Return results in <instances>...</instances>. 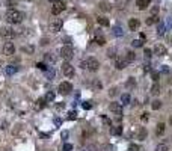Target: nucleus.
Wrapping results in <instances>:
<instances>
[{
  "instance_id": "f3484780",
  "label": "nucleus",
  "mask_w": 172,
  "mask_h": 151,
  "mask_svg": "<svg viewBox=\"0 0 172 151\" xmlns=\"http://www.w3.org/2000/svg\"><path fill=\"white\" fill-rule=\"evenodd\" d=\"M147 135H148V133H147V130H145V128H139L137 133H136V136H137L139 141H143L145 137H147Z\"/></svg>"
},
{
  "instance_id": "6ab92c4d",
  "label": "nucleus",
  "mask_w": 172,
  "mask_h": 151,
  "mask_svg": "<svg viewBox=\"0 0 172 151\" xmlns=\"http://www.w3.org/2000/svg\"><path fill=\"white\" fill-rule=\"evenodd\" d=\"M164 128H166V126H164L163 122H158V124H157V128H156V133H157L158 136H162V135L164 133Z\"/></svg>"
},
{
  "instance_id": "cd10ccee",
  "label": "nucleus",
  "mask_w": 172,
  "mask_h": 151,
  "mask_svg": "<svg viewBox=\"0 0 172 151\" xmlns=\"http://www.w3.org/2000/svg\"><path fill=\"white\" fill-rule=\"evenodd\" d=\"M154 23H158V17H157V15H153V17H149V18L147 20V24H148V26L154 24Z\"/></svg>"
},
{
  "instance_id": "473e14b6",
  "label": "nucleus",
  "mask_w": 172,
  "mask_h": 151,
  "mask_svg": "<svg viewBox=\"0 0 172 151\" xmlns=\"http://www.w3.org/2000/svg\"><path fill=\"white\" fill-rule=\"evenodd\" d=\"M164 29H166V26H164L163 23H160V24H158V30H157V33H158V35H163V33H164Z\"/></svg>"
},
{
  "instance_id": "7c9ffc66",
  "label": "nucleus",
  "mask_w": 172,
  "mask_h": 151,
  "mask_svg": "<svg viewBox=\"0 0 172 151\" xmlns=\"http://www.w3.org/2000/svg\"><path fill=\"white\" fill-rule=\"evenodd\" d=\"M45 61L47 62H56V56H53L51 53H47L45 55Z\"/></svg>"
},
{
  "instance_id": "c756f323",
  "label": "nucleus",
  "mask_w": 172,
  "mask_h": 151,
  "mask_svg": "<svg viewBox=\"0 0 172 151\" xmlns=\"http://www.w3.org/2000/svg\"><path fill=\"white\" fill-rule=\"evenodd\" d=\"M151 107H153L154 110L160 109V107H162V101H160V100H154L153 103H151Z\"/></svg>"
},
{
  "instance_id": "393cba45",
  "label": "nucleus",
  "mask_w": 172,
  "mask_h": 151,
  "mask_svg": "<svg viewBox=\"0 0 172 151\" xmlns=\"http://www.w3.org/2000/svg\"><path fill=\"white\" fill-rule=\"evenodd\" d=\"M134 85H136L134 77H128V80L125 82V88H134Z\"/></svg>"
},
{
  "instance_id": "de8ad7c7",
  "label": "nucleus",
  "mask_w": 172,
  "mask_h": 151,
  "mask_svg": "<svg viewBox=\"0 0 172 151\" xmlns=\"http://www.w3.org/2000/svg\"><path fill=\"white\" fill-rule=\"evenodd\" d=\"M151 53H153V51H151V50H145V56H147V57H151Z\"/></svg>"
},
{
  "instance_id": "20e7f679",
  "label": "nucleus",
  "mask_w": 172,
  "mask_h": 151,
  "mask_svg": "<svg viewBox=\"0 0 172 151\" xmlns=\"http://www.w3.org/2000/svg\"><path fill=\"white\" fill-rule=\"evenodd\" d=\"M62 73L65 74V77H72L76 74V71H74V67H72L71 64H68V62H65L63 65H62Z\"/></svg>"
},
{
  "instance_id": "f704fd0d",
  "label": "nucleus",
  "mask_w": 172,
  "mask_h": 151,
  "mask_svg": "<svg viewBox=\"0 0 172 151\" xmlns=\"http://www.w3.org/2000/svg\"><path fill=\"white\" fill-rule=\"evenodd\" d=\"M131 44H133V47H142V39H134V41L133 42H131Z\"/></svg>"
},
{
  "instance_id": "49530a36",
  "label": "nucleus",
  "mask_w": 172,
  "mask_h": 151,
  "mask_svg": "<svg viewBox=\"0 0 172 151\" xmlns=\"http://www.w3.org/2000/svg\"><path fill=\"white\" fill-rule=\"evenodd\" d=\"M153 80H154V82L158 80V73H154V71H153Z\"/></svg>"
},
{
  "instance_id": "8fccbe9b",
  "label": "nucleus",
  "mask_w": 172,
  "mask_h": 151,
  "mask_svg": "<svg viewBox=\"0 0 172 151\" xmlns=\"http://www.w3.org/2000/svg\"><path fill=\"white\" fill-rule=\"evenodd\" d=\"M109 94H110V95H115V94H116V89H115V88H112Z\"/></svg>"
},
{
  "instance_id": "e433bc0d",
  "label": "nucleus",
  "mask_w": 172,
  "mask_h": 151,
  "mask_svg": "<svg viewBox=\"0 0 172 151\" xmlns=\"http://www.w3.org/2000/svg\"><path fill=\"white\" fill-rule=\"evenodd\" d=\"M82 106H83V109H86V110H89V109L92 107V103H91V101H85V103L82 104Z\"/></svg>"
},
{
  "instance_id": "9d476101",
  "label": "nucleus",
  "mask_w": 172,
  "mask_h": 151,
  "mask_svg": "<svg viewBox=\"0 0 172 151\" xmlns=\"http://www.w3.org/2000/svg\"><path fill=\"white\" fill-rule=\"evenodd\" d=\"M168 51H166V47H164L163 44H156L154 45V55L157 56H164Z\"/></svg>"
},
{
  "instance_id": "a211bd4d",
  "label": "nucleus",
  "mask_w": 172,
  "mask_h": 151,
  "mask_svg": "<svg viewBox=\"0 0 172 151\" xmlns=\"http://www.w3.org/2000/svg\"><path fill=\"white\" fill-rule=\"evenodd\" d=\"M110 133L113 135V136H119L122 133V127L121 126H115V127H112L110 128Z\"/></svg>"
},
{
  "instance_id": "f03ea898",
  "label": "nucleus",
  "mask_w": 172,
  "mask_h": 151,
  "mask_svg": "<svg viewBox=\"0 0 172 151\" xmlns=\"http://www.w3.org/2000/svg\"><path fill=\"white\" fill-rule=\"evenodd\" d=\"M82 67H83V68H88V70H91V71H97L98 67H100V62H98L97 59H94V57H89L88 61L82 62Z\"/></svg>"
},
{
  "instance_id": "2eb2a0df",
  "label": "nucleus",
  "mask_w": 172,
  "mask_h": 151,
  "mask_svg": "<svg viewBox=\"0 0 172 151\" xmlns=\"http://www.w3.org/2000/svg\"><path fill=\"white\" fill-rule=\"evenodd\" d=\"M136 6L139 9H147L148 6H149V0H136Z\"/></svg>"
},
{
  "instance_id": "2f4dec72",
  "label": "nucleus",
  "mask_w": 172,
  "mask_h": 151,
  "mask_svg": "<svg viewBox=\"0 0 172 151\" xmlns=\"http://www.w3.org/2000/svg\"><path fill=\"white\" fill-rule=\"evenodd\" d=\"M100 9H103V11H110V5L106 3V2H101V3H100Z\"/></svg>"
},
{
  "instance_id": "5fc2aeb1",
  "label": "nucleus",
  "mask_w": 172,
  "mask_h": 151,
  "mask_svg": "<svg viewBox=\"0 0 172 151\" xmlns=\"http://www.w3.org/2000/svg\"><path fill=\"white\" fill-rule=\"evenodd\" d=\"M171 44H172V38H171Z\"/></svg>"
},
{
  "instance_id": "37998d69",
  "label": "nucleus",
  "mask_w": 172,
  "mask_h": 151,
  "mask_svg": "<svg viewBox=\"0 0 172 151\" xmlns=\"http://www.w3.org/2000/svg\"><path fill=\"white\" fill-rule=\"evenodd\" d=\"M113 148H112V145H104L103 148H101V151H112Z\"/></svg>"
},
{
  "instance_id": "09e8293b",
  "label": "nucleus",
  "mask_w": 172,
  "mask_h": 151,
  "mask_svg": "<svg viewBox=\"0 0 172 151\" xmlns=\"http://www.w3.org/2000/svg\"><path fill=\"white\" fill-rule=\"evenodd\" d=\"M55 124H56V126H61V124H62V120H59V118H56V120H55Z\"/></svg>"
},
{
  "instance_id": "b1692460",
  "label": "nucleus",
  "mask_w": 172,
  "mask_h": 151,
  "mask_svg": "<svg viewBox=\"0 0 172 151\" xmlns=\"http://www.w3.org/2000/svg\"><path fill=\"white\" fill-rule=\"evenodd\" d=\"M95 42H97L98 45H104V44H106V39H104V36H103V35L97 33V35H95Z\"/></svg>"
},
{
  "instance_id": "603ef678",
  "label": "nucleus",
  "mask_w": 172,
  "mask_h": 151,
  "mask_svg": "<svg viewBox=\"0 0 172 151\" xmlns=\"http://www.w3.org/2000/svg\"><path fill=\"white\" fill-rule=\"evenodd\" d=\"M67 136H68V132H63V133H62V137H63V139H65Z\"/></svg>"
},
{
  "instance_id": "39448f33",
  "label": "nucleus",
  "mask_w": 172,
  "mask_h": 151,
  "mask_svg": "<svg viewBox=\"0 0 172 151\" xmlns=\"http://www.w3.org/2000/svg\"><path fill=\"white\" fill-rule=\"evenodd\" d=\"M65 9V2L63 0H56L55 3H53V9H51V12L55 15H57V14H61V12Z\"/></svg>"
},
{
  "instance_id": "4468645a",
  "label": "nucleus",
  "mask_w": 172,
  "mask_h": 151,
  "mask_svg": "<svg viewBox=\"0 0 172 151\" xmlns=\"http://www.w3.org/2000/svg\"><path fill=\"white\" fill-rule=\"evenodd\" d=\"M139 26H141V21H139L137 18H130V21H128V27H130V30H137V29H139Z\"/></svg>"
},
{
  "instance_id": "a18cd8bd",
  "label": "nucleus",
  "mask_w": 172,
  "mask_h": 151,
  "mask_svg": "<svg viewBox=\"0 0 172 151\" xmlns=\"http://www.w3.org/2000/svg\"><path fill=\"white\" fill-rule=\"evenodd\" d=\"M103 122L107 124V126H110V120H109V118H106V116H103Z\"/></svg>"
},
{
  "instance_id": "ddd939ff",
  "label": "nucleus",
  "mask_w": 172,
  "mask_h": 151,
  "mask_svg": "<svg viewBox=\"0 0 172 151\" xmlns=\"http://www.w3.org/2000/svg\"><path fill=\"white\" fill-rule=\"evenodd\" d=\"M127 61L125 59H122V57H116V61H115V67L118 68V70H124L125 67H127Z\"/></svg>"
},
{
  "instance_id": "412c9836",
  "label": "nucleus",
  "mask_w": 172,
  "mask_h": 151,
  "mask_svg": "<svg viewBox=\"0 0 172 151\" xmlns=\"http://www.w3.org/2000/svg\"><path fill=\"white\" fill-rule=\"evenodd\" d=\"M55 98H56V94L53 92V91H48V92L45 94V98H44V100L50 103V101H55Z\"/></svg>"
},
{
  "instance_id": "58836bf2",
  "label": "nucleus",
  "mask_w": 172,
  "mask_h": 151,
  "mask_svg": "<svg viewBox=\"0 0 172 151\" xmlns=\"http://www.w3.org/2000/svg\"><path fill=\"white\" fill-rule=\"evenodd\" d=\"M26 53H33V47H32V45H27V47H24L23 49Z\"/></svg>"
},
{
  "instance_id": "72a5a7b5",
  "label": "nucleus",
  "mask_w": 172,
  "mask_h": 151,
  "mask_svg": "<svg viewBox=\"0 0 172 151\" xmlns=\"http://www.w3.org/2000/svg\"><path fill=\"white\" fill-rule=\"evenodd\" d=\"M156 151H168V147L164 145V143H160V145L156 147Z\"/></svg>"
},
{
  "instance_id": "6e6552de",
  "label": "nucleus",
  "mask_w": 172,
  "mask_h": 151,
  "mask_svg": "<svg viewBox=\"0 0 172 151\" xmlns=\"http://www.w3.org/2000/svg\"><path fill=\"white\" fill-rule=\"evenodd\" d=\"M17 35L15 30H12L11 27H2L0 29V36L2 38H14Z\"/></svg>"
},
{
  "instance_id": "a878e982",
  "label": "nucleus",
  "mask_w": 172,
  "mask_h": 151,
  "mask_svg": "<svg viewBox=\"0 0 172 151\" xmlns=\"http://www.w3.org/2000/svg\"><path fill=\"white\" fill-rule=\"evenodd\" d=\"M121 101H122V104H130V101H131L130 94H122L121 95Z\"/></svg>"
},
{
  "instance_id": "f8f14e48",
  "label": "nucleus",
  "mask_w": 172,
  "mask_h": 151,
  "mask_svg": "<svg viewBox=\"0 0 172 151\" xmlns=\"http://www.w3.org/2000/svg\"><path fill=\"white\" fill-rule=\"evenodd\" d=\"M45 107V100L44 98H38V100L35 101V104H33V109L36 110V112H39V110H42Z\"/></svg>"
},
{
  "instance_id": "79ce46f5",
  "label": "nucleus",
  "mask_w": 172,
  "mask_h": 151,
  "mask_svg": "<svg viewBox=\"0 0 172 151\" xmlns=\"http://www.w3.org/2000/svg\"><path fill=\"white\" fill-rule=\"evenodd\" d=\"M141 120H142L143 122H147V121H148V113H147V112H145V113H142V116H141Z\"/></svg>"
},
{
  "instance_id": "dca6fc26",
  "label": "nucleus",
  "mask_w": 172,
  "mask_h": 151,
  "mask_svg": "<svg viewBox=\"0 0 172 151\" xmlns=\"http://www.w3.org/2000/svg\"><path fill=\"white\" fill-rule=\"evenodd\" d=\"M17 71H18V67H14V65H8V67H5V73L8 74V76L15 74Z\"/></svg>"
},
{
  "instance_id": "bb28decb",
  "label": "nucleus",
  "mask_w": 172,
  "mask_h": 151,
  "mask_svg": "<svg viewBox=\"0 0 172 151\" xmlns=\"http://www.w3.org/2000/svg\"><path fill=\"white\" fill-rule=\"evenodd\" d=\"M134 59H136V55L133 53V51H128L127 56H125V61H127V62H133Z\"/></svg>"
},
{
  "instance_id": "5701e85b",
  "label": "nucleus",
  "mask_w": 172,
  "mask_h": 151,
  "mask_svg": "<svg viewBox=\"0 0 172 151\" xmlns=\"http://www.w3.org/2000/svg\"><path fill=\"white\" fill-rule=\"evenodd\" d=\"M97 21H98V24H100V26H104V27H107V26H109V20L106 18V17H98Z\"/></svg>"
},
{
  "instance_id": "f257e3e1",
  "label": "nucleus",
  "mask_w": 172,
  "mask_h": 151,
  "mask_svg": "<svg viewBox=\"0 0 172 151\" xmlns=\"http://www.w3.org/2000/svg\"><path fill=\"white\" fill-rule=\"evenodd\" d=\"M5 18H6V21L11 23V24H18V23L23 21L24 14H23V12H20V11H15V9H9L8 12H6Z\"/></svg>"
},
{
  "instance_id": "3c124183",
  "label": "nucleus",
  "mask_w": 172,
  "mask_h": 151,
  "mask_svg": "<svg viewBox=\"0 0 172 151\" xmlns=\"http://www.w3.org/2000/svg\"><path fill=\"white\" fill-rule=\"evenodd\" d=\"M6 5H9V8H11V6L14 5V2H12V0H8V2H6Z\"/></svg>"
},
{
  "instance_id": "6e6d98bb",
  "label": "nucleus",
  "mask_w": 172,
  "mask_h": 151,
  "mask_svg": "<svg viewBox=\"0 0 172 151\" xmlns=\"http://www.w3.org/2000/svg\"><path fill=\"white\" fill-rule=\"evenodd\" d=\"M139 151H141V150H139ZM142 151H143V150H142Z\"/></svg>"
},
{
  "instance_id": "aec40b11",
  "label": "nucleus",
  "mask_w": 172,
  "mask_h": 151,
  "mask_svg": "<svg viewBox=\"0 0 172 151\" xmlns=\"http://www.w3.org/2000/svg\"><path fill=\"white\" fill-rule=\"evenodd\" d=\"M56 76V71H55V68H47L45 70V77L48 79V80H51L53 77Z\"/></svg>"
},
{
  "instance_id": "c9c22d12",
  "label": "nucleus",
  "mask_w": 172,
  "mask_h": 151,
  "mask_svg": "<svg viewBox=\"0 0 172 151\" xmlns=\"http://www.w3.org/2000/svg\"><path fill=\"white\" fill-rule=\"evenodd\" d=\"M67 118H68V120H71V121H74L76 118H77V113L74 112V110H72V112H70V113H68V116H67Z\"/></svg>"
},
{
  "instance_id": "864d4df0",
  "label": "nucleus",
  "mask_w": 172,
  "mask_h": 151,
  "mask_svg": "<svg viewBox=\"0 0 172 151\" xmlns=\"http://www.w3.org/2000/svg\"><path fill=\"white\" fill-rule=\"evenodd\" d=\"M50 2H53V3H55V2H56V0H50Z\"/></svg>"
},
{
  "instance_id": "ea45409f",
  "label": "nucleus",
  "mask_w": 172,
  "mask_h": 151,
  "mask_svg": "<svg viewBox=\"0 0 172 151\" xmlns=\"http://www.w3.org/2000/svg\"><path fill=\"white\" fill-rule=\"evenodd\" d=\"M125 151H139V147H137V145H130Z\"/></svg>"
},
{
  "instance_id": "7ed1b4c3",
  "label": "nucleus",
  "mask_w": 172,
  "mask_h": 151,
  "mask_svg": "<svg viewBox=\"0 0 172 151\" xmlns=\"http://www.w3.org/2000/svg\"><path fill=\"white\" fill-rule=\"evenodd\" d=\"M61 56L65 61H70V59H72V56H74V50H72L70 45H63L61 49Z\"/></svg>"
},
{
  "instance_id": "c03bdc74",
  "label": "nucleus",
  "mask_w": 172,
  "mask_h": 151,
  "mask_svg": "<svg viewBox=\"0 0 172 151\" xmlns=\"http://www.w3.org/2000/svg\"><path fill=\"white\" fill-rule=\"evenodd\" d=\"M157 12H158V8H157V6L151 8V14H153V15H157Z\"/></svg>"
},
{
  "instance_id": "1a4fd4ad",
  "label": "nucleus",
  "mask_w": 172,
  "mask_h": 151,
  "mask_svg": "<svg viewBox=\"0 0 172 151\" xmlns=\"http://www.w3.org/2000/svg\"><path fill=\"white\" fill-rule=\"evenodd\" d=\"M62 24H63V23H62L61 18H55V20L50 23V30H51V32H59V30L62 29Z\"/></svg>"
},
{
  "instance_id": "4d7b16f0",
  "label": "nucleus",
  "mask_w": 172,
  "mask_h": 151,
  "mask_svg": "<svg viewBox=\"0 0 172 151\" xmlns=\"http://www.w3.org/2000/svg\"><path fill=\"white\" fill-rule=\"evenodd\" d=\"M0 64H2V62H0Z\"/></svg>"
},
{
  "instance_id": "423d86ee",
  "label": "nucleus",
  "mask_w": 172,
  "mask_h": 151,
  "mask_svg": "<svg viewBox=\"0 0 172 151\" xmlns=\"http://www.w3.org/2000/svg\"><path fill=\"white\" fill-rule=\"evenodd\" d=\"M71 91H72V85H71L70 82H62L61 85H59V92H61L62 95L70 94Z\"/></svg>"
},
{
  "instance_id": "4c0bfd02",
  "label": "nucleus",
  "mask_w": 172,
  "mask_h": 151,
  "mask_svg": "<svg viewBox=\"0 0 172 151\" xmlns=\"http://www.w3.org/2000/svg\"><path fill=\"white\" fill-rule=\"evenodd\" d=\"M36 68H38V70H42V71H45V70H47V67H45V64H42V62L36 64Z\"/></svg>"
},
{
  "instance_id": "a19ab883",
  "label": "nucleus",
  "mask_w": 172,
  "mask_h": 151,
  "mask_svg": "<svg viewBox=\"0 0 172 151\" xmlns=\"http://www.w3.org/2000/svg\"><path fill=\"white\" fill-rule=\"evenodd\" d=\"M62 150H63V151H71V150H72V145H71V143H65Z\"/></svg>"
},
{
  "instance_id": "4be33fe9",
  "label": "nucleus",
  "mask_w": 172,
  "mask_h": 151,
  "mask_svg": "<svg viewBox=\"0 0 172 151\" xmlns=\"http://www.w3.org/2000/svg\"><path fill=\"white\" fill-rule=\"evenodd\" d=\"M151 94H153V95H158V94H160V86H158L157 82H154V85L151 86Z\"/></svg>"
},
{
  "instance_id": "0eeeda50",
  "label": "nucleus",
  "mask_w": 172,
  "mask_h": 151,
  "mask_svg": "<svg viewBox=\"0 0 172 151\" xmlns=\"http://www.w3.org/2000/svg\"><path fill=\"white\" fill-rule=\"evenodd\" d=\"M109 109H110V112H113V113L116 115V118H121V116H122V106H121V104H118V103H110Z\"/></svg>"
},
{
  "instance_id": "9b49d317",
  "label": "nucleus",
  "mask_w": 172,
  "mask_h": 151,
  "mask_svg": "<svg viewBox=\"0 0 172 151\" xmlns=\"http://www.w3.org/2000/svg\"><path fill=\"white\" fill-rule=\"evenodd\" d=\"M14 51H15V47H14V44L12 42H6L3 45V53L6 56H11V55H14Z\"/></svg>"
},
{
  "instance_id": "c85d7f7f",
  "label": "nucleus",
  "mask_w": 172,
  "mask_h": 151,
  "mask_svg": "<svg viewBox=\"0 0 172 151\" xmlns=\"http://www.w3.org/2000/svg\"><path fill=\"white\" fill-rule=\"evenodd\" d=\"M113 35H115V36H122V35H124V32H122V29L119 27V26L113 27Z\"/></svg>"
}]
</instances>
